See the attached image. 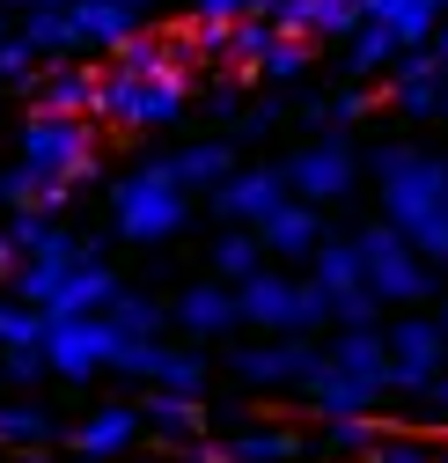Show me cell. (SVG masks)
<instances>
[{"mask_svg":"<svg viewBox=\"0 0 448 463\" xmlns=\"http://www.w3.org/2000/svg\"><path fill=\"white\" fill-rule=\"evenodd\" d=\"M184 96H191V74H110L103 67L89 118L110 133H154V126L184 118Z\"/></svg>","mask_w":448,"mask_h":463,"instance_id":"cell-1","label":"cell"},{"mask_svg":"<svg viewBox=\"0 0 448 463\" xmlns=\"http://www.w3.org/2000/svg\"><path fill=\"white\" fill-rule=\"evenodd\" d=\"M368 169H375V184H382V221H397L405 236L448 199V155H426V147H375Z\"/></svg>","mask_w":448,"mask_h":463,"instance_id":"cell-2","label":"cell"},{"mask_svg":"<svg viewBox=\"0 0 448 463\" xmlns=\"http://www.w3.org/2000/svg\"><path fill=\"white\" fill-rule=\"evenodd\" d=\"M236 309L250 331H323L331 324V295L316 279H287V272H272L257 265L250 279H236Z\"/></svg>","mask_w":448,"mask_h":463,"instance_id":"cell-3","label":"cell"},{"mask_svg":"<svg viewBox=\"0 0 448 463\" xmlns=\"http://www.w3.org/2000/svg\"><path fill=\"white\" fill-rule=\"evenodd\" d=\"M110 221H118L126 243H170L177 228H184V184H177V169L170 162L133 169V177L110 192Z\"/></svg>","mask_w":448,"mask_h":463,"instance_id":"cell-4","label":"cell"},{"mask_svg":"<svg viewBox=\"0 0 448 463\" xmlns=\"http://www.w3.org/2000/svg\"><path fill=\"white\" fill-rule=\"evenodd\" d=\"M360 272H368V287L389 302V309H405V302H426L434 295V265L419 258V243L405 236L397 221H375V228H360Z\"/></svg>","mask_w":448,"mask_h":463,"instance_id":"cell-5","label":"cell"},{"mask_svg":"<svg viewBox=\"0 0 448 463\" xmlns=\"http://www.w3.org/2000/svg\"><path fill=\"white\" fill-rule=\"evenodd\" d=\"M23 162L44 169V177H60V184H81L89 169H96V126L89 118H67V110H30Z\"/></svg>","mask_w":448,"mask_h":463,"instance_id":"cell-6","label":"cell"},{"mask_svg":"<svg viewBox=\"0 0 448 463\" xmlns=\"http://www.w3.org/2000/svg\"><path fill=\"white\" fill-rule=\"evenodd\" d=\"M323 368V345H309V331H272V345H236L229 375L250 390H309V375Z\"/></svg>","mask_w":448,"mask_h":463,"instance_id":"cell-7","label":"cell"},{"mask_svg":"<svg viewBox=\"0 0 448 463\" xmlns=\"http://www.w3.org/2000/svg\"><path fill=\"white\" fill-rule=\"evenodd\" d=\"M110 361H118V324L110 317H60L44 331V368L60 383H89Z\"/></svg>","mask_w":448,"mask_h":463,"instance_id":"cell-8","label":"cell"},{"mask_svg":"<svg viewBox=\"0 0 448 463\" xmlns=\"http://www.w3.org/2000/svg\"><path fill=\"white\" fill-rule=\"evenodd\" d=\"M441 368H448V331H441V317H397V324H389V390L419 397Z\"/></svg>","mask_w":448,"mask_h":463,"instance_id":"cell-9","label":"cell"},{"mask_svg":"<svg viewBox=\"0 0 448 463\" xmlns=\"http://www.w3.org/2000/svg\"><path fill=\"white\" fill-rule=\"evenodd\" d=\"M287 199H294L287 162H265V169H229V177L213 184V206H220V221H229V228H257L265 213H279Z\"/></svg>","mask_w":448,"mask_h":463,"instance_id":"cell-10","label":"cell"},{"mask_svg":"<svg viewBox=\"0 0 448 463\" xmlns=\"http://www.w3.org/2000/svg\"><path fill=\"white\" fill-rule=\"evenodd\" d=\"M353 177H360V155H353L346 140H309V147L287 162V184H294V199H309V206L346 199Z\"/></svg>","mask_w":448,"mask_h":463,"instance_id":"cell-11","label":"cell"},{"mask_svg":"<svg viewBox=\"0 0 448 463\" xmlns=\"http://www.w3.org/2000/svg\"><path fill=\"white\" fill-rule=\"evenodd\" d=\"M67 30H74V52H110L140 30V8H126V0H67Z\"/></svg>","mask_w":448,"mask_h":463,"instance_id":"cell-12","label":"cell"},{"mask_svg":"<svg viewBox=\"0 0 448 463\" xmlns=\"http://www.w3.org/2000/svg\"><path fill=\"white\" fill-rule=\"evenodd\" d=\"M110 295H118V272L96 265V258H74V272L60 279V295L44 302V317H51V324H60V317H103Z\"/></svg>","mask_w":448,"mask_h":463,"instance_id":"cell-13","label":"cell"},{"mask_svg":"<svg viewBox=\"0 0 448 463\" xmlns=\"http://www.w3.org/2000/svg\"><path fill=\"white\" fill-rule=\"evenodd\" d=\"M191 338H229L236 324H243V309H236V287L229 279H206V287H184L177 295V309H170Z\"/></svg>","mask_w":448,"mask_h":463,"instance_id":"cell-14","label":"cell"},{"mask_svg":"<svg viewBox=\"0 0 448 463\" xmlns=\"http://www.w3.org/2000/svg\"><path fill=\"white\" fill-rule=\"evenodd\" d=\"M272 23L287 37H353L368 15H360V0H279Z\"/></svg>","mask_w":448,"mask_h":463,"instance_id":"cell-15","label":"cell"},{"mask_svg":"<svg viewBox=\"0 0 448 463\" xmlns=\"http://www.w3.org/2000/svg\"><path fill=\"white\" fill-rule=\"evenodd\" d=\"M257 236H265V258H316V243H323V213H316L309 199H287L279 213L257 221Z\"/></svg>","mask_w":448,"mask_h":463,"instance_id":"cell-16","label":"cell"},{"mask_svg":"<svg viewBox=\"0 0 448 463\" xmlns=\"http://www.w3.org/2000/svg\"><path fill=\"white\" fill-rule=\"evenodd\" d=\"M103 67L110 74H191L184 52H177V30H133L126 44L103 52Z\"/></svg>","mask_w":448,"mask_h":463,"instance_id":"cell-17","label":"cell"},{"mask_svg":"<svg viewBox=\"0 0 448 463\" xmlns=\"http://www.w3.org/2000/svg\"><path fill=\"white\" fill-rule=\"evenodd\" d=\"M96 81H103V67H44V74L30 81V96H37V110L89 118V110H96Z\"/></svg>","mask_w":448,"mask_h":463,"instance_id":"cell-18","label":"cell"},{"mask_svg":"<svg viewBox=\"0 0 448 463\" xmlns=\"http://www.w3.org/2000/svg\"><path fill=\"white\" fill-rule=\"evenodd\" d=\"M302 397L331 420V412H368V404H382L389 390H382V383H368V375H346V368H331V361H323V368L309 375V390H302Z\"/></svg>","mask_w":448,"mask_h":463,"instance_id":"cell-19","label":"cell"},{"mask_svg":"<svg viewBox=\"0 0 448 463\" xmlns=\"http://www.w3.org/2000/svg\"><path fill=\"white\" fill-rule=\"evenodd\" d=\"M441 60H434V52L426 44H412V60L397 67V89H389V103H397L405 110V118H434V110H441Z\"/></svg>","mask_w":448,"mask_h":463,"instance_id":"cell-20","label":"cell"},{"mask_svg":"<svg viewBox=\"0 0 448 463\" xmlns=\"http://www.w3.org/2000/svg\"><path fill=\"white\" fill-rule=\"evenodd\" d=\"M140 441V412L133 404H103V412H89L81 427H74V449L81 456H118V449H133Z\"/></svg>","mask_w":448,"mask_h":463,"instance_id":"cell-21","label":"cell"},{"mask_svg":"<svg viewBox=\"0 0 448 463\" xmlns=\"http://www.w3.org/2000/svg\"><path fill=\"white\" fill-rule=\"evenodd\" d=\"M170 169H177L184 192H213V184L236 169V147H229V140H191L184 155H170Z\"/></svg>","mask_w":448,"mask_h":463,"instance_id":"cell-22","label":"cell"},{"mask_svg":"<svg viewBox=\"0 0 448 463\" xmlns=\"http://www.w3.org/2000/svg\"><path fill=\"white\" fill-rule=\"evenodd\" d=\"M389 434V420H368V412H331L323 420V449L339 463H368V449Z\"/></svg>","mask_w":448,"mask_h":463,"instance_id":"cell-23","label":"cell"},{"mask_svg":"<svg viewBox=\"0 0 448 463\" xmlns=\"http://www.w3.org/2000/svg\"><path fill=\"white\" fill-rule=\"evenodd\" d=\"M309 279L323 287V295H346V287H360V279H368V272H360V243H353V236H339V243L323 236L316 258H309Z\"/></svg>","mask_w":448,"mask_h":463,"instance_id":"cell-24","label":"cell"},{"mask_svg":"<svg viewBox=\"0 0 448 463\" xmlns=\"http://www.w3.org/2000/svg\"><path fill=\"white\" fill-rule=\"evenodd\" d=\"M44 331H51V317L37 309V302H0V354H44Z\"/></svg>","mask_w":448,"mask_h":463,"instance_id":"cell-25","label":"cell"},{"mask_svg":"<svg viewBox=\"0 0 448 463\" xmlns=\"http://www.w3.org/2000/svg\"><path fill=\"white\" fill-rule=\"evenodd\" d=\"M389 60H405V44H397L389 23H360V30L346 37V74H382Z\"/></svg>","mask_w":448,"mask_h":463,"instance_id":"cell-26","label":"cell"},{"mask_svg":"<svg viewBox=\"0 0 448 463\" xmlns=\"http://www.w3.org/2000/svg\"><path fill=\"white\" fill-rule=\"evenodd\" d=\"M103 317L118 324V338H162V302H154V295H140V287H118Z\"/></svg>","mask_w":448,"mask_h":463,"instance_id":"cell-27","label":"cell"},{"mask_svg":"<svg viewBox=\"0 0 448 463\" xmlns=\"http://www.w3.org/2000/svg\"><path fill=\"white\" fill-rule=\"evenodd\" d=\"M309 67H316V37H287V30H279L250 74H265V81H302Z\"/></svg>","mask_w":448,"mask_h":463,"instance_id":"cell-28","label":"cell"},{"mask_svg":"<svg viewBox=\"0 0 448 463\" xmlns=\"http://www.w3.org/2000/svg\"><path fill=\"white\" fill-rule=\"evenodd\" d=\"M257 265H265V236H257V228H229V236L213 243V272L229 279V287H236V279H250Z\"/></svg>","mask_w":448,"mask_h":463,"instance_id":"cell-29","label":"cell"},{"mask_svg":"<svg viewBox=\"0 0 448 463\" xmlns=\"http://www.w3.org/2000/svg\"><path fill=\"white\" fill-rule=\"evenodd\" d=\"M154 390H177V397H199V390H206V354H191V345H162V368H154Z\"/></svg>","mask_w":448,"mask_h":463,"instance_id":"cell-30","label":"cell"},{"mask_svg":"<svg viewBox=\"0 0 448 463\" xmlns=\"http://www.w3.org/2000/svg\"><path fill=\"white\" fill-rule=\"evenodd\" d=\"M23 44H30V52H44V60H60V52H74L67 8H23Z\"/></svg>","mask_w":448,"mask_h":463,"instance_id":"cell-31","label":"cell"},{"mask_svg":"<svg viewBox=\"0 0 448 463\" xmlns=\"http://www.w3.org/2000/svg\"><path fill=\"white\" fill-rule=\"evenodd\" d=\"M51 441V412L37 404H0V449H44Z\"/></svg>","mask_w":448,"mask_h":463,"instance_id":"cell-32","label":"cell"},{"mask_svg":"<svg viewBox=\"0 0 448 463\" xmlns=\"http://www.w3.org/2000/svg\"><path fill=\"white\" fill-rule=\"evenodd\" d=\"M294 449H302V441H294L287 427H250V434H236L229 456H236V463H287Z\"/></svg>","mask_w":448,"mask_h":463,"instance_id":"cell-33","label":"cell"},{"mask_svg":"<svg viewBox=\"0 0 448 463\" xmlns=\"http://www.w3.org/2000/svg\"><path fill=\"white\" fill-rule=\"evenodd\" d=\"M147 420H154L162 434H199V427H206V420H199V397H177V390H154Z\"/></svg>","mask_w":448,"mask_h":463,"instance_id":"cell-34","label":"cell"},{"mask_svg":"<svg viewBox=\"0 0 448 463\" xmlns=\"http://www.w3.org/2000/svg\"><path fill=\"white\" fill-rule=\"evenodd\" d=\"M272 37H279V23H272V15H243V23L229 30V60H236V67H257Z\"/></svg>","mask_w":448,"mask_h":463,"instance_id":"cell-35","label":"cell"},{"mask_svg":"<svg viewBox=\"0 0 448 463\" xmlns=\"http://www.w3.org/2000/svg\"><path fill=\"white\" fill-rule=\"evenodd\" d=\"M8 243H15L23 258H37V250H51V243H60V228L44 221V206H23V213L8 221Z\"/></svg>","mask_w":448,"mask_h":463,"instance_id":"cell-36","label":"cell"},{"mask_svg":"<svg viewBox=\"0 0 448 463\" xmlns=\"http://www.w3.org/2000/svg\"><path fill=\"white\" fill-rule=\"evenodd\" d=\"M382 295H375V287L360 279V287H346V295H331V324H382Z\"/></svg>","mask_w":448,"mask_h":463,"instance_id":"cell-37","label":"cell"},{"mask_svg":"<svg viewBox=\"0 0 448 463\" xmlns=\"http://www.w3.org/2000/svg\"><path fill=\"white\" fill-rule=\"evenodd\" d=\"M368 463H441V449L419 441V434H382V441L368 449Z\"/></svg>","mask_w":448,"mask_h":463,"instance_id":"cell-38","label":"cell"},{"mask_svg":"<svg viewBox=\"0 0 448 463\" xmlns=\"http://www.w3.org/2000/svg\"><path fill=\"white\" fill-rule=\"evenodd\" d=\"M412 243H419V258H426V265H448V199L412 228Z\"/></svg>","mask_w":448,"mask_h":463,"instance_id":"cell-39","label":"cell"},{"mask_svg":"<svg viewBox=\"0 0 448 463\" xmlns=\"http://www.w3.org/2000/svg\"><path fill=\"white\" fill-rule=\"evenodd\" d=\"M279 0H199V15H220V23H243V15H272Z\"/></svg>","mask_w":448,"mask_h":463,"instance_id":"cell-40","label":"cell"},{"mask_svg":"<svg viewBox=\"0 0 448 463\" xmlns=\"http://www.w3.org/2000/svg\"><path fill=\"white\" fill-rule=\"evenodd\" d=\"M0 368H8L15 383H37L44 375V354H0Z\"/></svg>","mask_w":448,"mask_h":463,"instance_id":"cell-41","label":"cell"},{"mask_svg":"<svg viewBox=\"0 0 448 463\" xmlns=\"http://www.w3.org/2000/svg\"><path fill=\"white\" fill-rule=\"evenodd\" d=\"M426 52H434V60H441V67H448V15H441V23H434V37H426Z\"/></svg>","mask_w":448,"mask_h":463,"instance_id":"cell-42","label":"cell"},{"mask_svg":"<svg viewBox=\"0 0 448 463\" xmlns=\"http://www.w3.org/2000/svg\"><path fill=\"white\" fill-rule=\"evenodd\" d=\"M419 397H426V404H441V412H448V368H441V375H434V383H426Z\"/></svg>","mask_w":448,"mask_h":463,"instance_id":"cell-43","label":"cell"},{"mask_svg":"<svg viewBox=\"0 0 448 463\" xmlns=\"http://www.w3.org/2000/svg\"><path fill=\"white\" fill-rule=\"evenodd\" d=\"M8 8H67V0H8Z\"/></svg>","mask_w":448,"mask_h":463,"instance_id":"cell-44","label":"cell"},{"mask_svg":"<svg viewBox=\"0 0 448 463\" xmlns=\"http://www.w3.org/2000/svg\"><path fill=\"white\" fill-rule=\"evenodd\" d=\"M8 463H44V456H37V449H23V456H8Z\"/></svg>","mask_w":448,"mask_h":463,"instance_id":"cell-45","label":"cell"},{"mask_svg":"<svg viewBox=\"0 0 448 463\" xmlns=\"http://www.w3.org/2000/svg\"><path fill=\"white\" fill-rule=\"evenodd\" d=\"M126 8H147V0H126Z\"/></svg>","mask_w":448,"mask_h":463,"instance_id":"cell-46","label":"cell"},{"mask_svg":"<svg viewBox=\"0 0 448 463\" xmlns=\"http://www.w3.org/2000/svg\"><path fill=\"white\" fill-rule=\"evenodd\" d=\"M441 331H448V309H441Z\"/></svg>","mask_w":448,"mask_h":463,"instance_id":"cell-47","label":"cell"},{"mask_svg":"<svg viewBox=\"0 0 448 463\" xmlns=\"http://www.w3.org/2000/svg\"><path fill=\"white\" fill-rule=\"evenodd\" d=\"M0 37H8V23H0Z\"/></svg>","mask_w":448,"mask_h":463,"instance_id":"cell-48","label":"cell"},{"mask_svg":"<svg viewBox=\"0 0 448 463\" xmlns=\"http://www.w3.org/2000/svg\"><path fill=\"white\" fill-rule=\"evenodd\" d=\"M441 15H448V0H441Z\"/></svg>","mask_w":448,"mask_h":463,"instance_id":"cell-49","label":"cell"}]
</instances>
